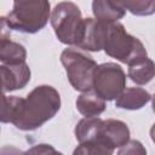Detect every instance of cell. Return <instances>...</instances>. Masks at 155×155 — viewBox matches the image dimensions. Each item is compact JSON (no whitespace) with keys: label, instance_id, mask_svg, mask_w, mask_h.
<instances>
[{"label":"cell","instance_id":"6da1fadb","mask_svg":"<svg viewBox=\"0 0 155 155\" xmlns=\"http://www.w3.org/2000/svg\"><path fill=\"white\" fill-rule=\"evenodd\" d=\"M61 109L58 91L48 85L36 86L22 98L19 113L13 125L22 131H33L51 120Z\"/></svg>","mask_w":155,"mask_h":155},{"label":"cell","instance_id":"7a4b0ae2","mask_svg":"<svg viewBox=\"0 0 155 155\" xmlns=\"http://www.w3.org/2000/svg\"><path fill=\"white\" fill-rule=\"evenodd\" d=\"M48 18V1H15L12 10L5 17H1V24L12 30L34 34L40 31L47 24Z\"/></svg>","mask_w":155,"mask_h":155},{"label":"cell","instance_id":"3957f363","mask_svg":"<svg viewBox=\"0 0 155 155\" xmlns=\"http://www.w3.org/2000/svg\"><path fill=\"white\" fill-rule=\"evenodd\" d=\"M103 50L111 58L128 65L148 57L147 50L140 40L128 34L125 27L119 22L105 23Z\"/></svg>","mask_w":155,"mask_h":155},{"label":"cell","instance_id":"277c9868","mask_svg":"<svg viewBox=\"0 0 155 155\" xmlns=\"http://www.w3.org/2000/svg\"><path fill=\"white\" fill-rule=\"evenodd\" d=\"M51 25L57 39L65 45L78 46L82 40L85 18L79 6L71 1L58 2L51 13Z\"/></svg>","mask_w":155,"mask_h":155},{"label":"cell","instance_id":"5b68a950","mask_svg":"<svg viewBox=\"0 0 155 155\" xmlns=\"http://www.w3.org/2000/svg\"><path fill=\"white\" fill-rule=\"evenodd\" d=\"M61 62L74 90L87 92L93 88V75L98 65L88 53L78 47H68L62 52Z\"/></svg>","mask_w":155,"mask_h":155},{"label":"cell","instance_id":"8992f818","mask_svg":"<svg viewBox=\"0 0 155 155\" xmlns=\"http://www.w3.org/2000/svg\"><path fill=\"white\" fill-rule=\"evenodd\" d=\"M126 87L124 69L113 62L99 64L93 75V91L104 101L116 99Z\"/></svg>","mask_w":155,"mask_h":155},{"label":"cell","instance_id":"52a82bcc","mask_svg":"<svg viewBox=\"0 0 155 155\" xmlns=\"http://www.w3.org/2000/svg\"><path fill=\"white\" fill-rule=\"evenodd\" d=\"M1 86L2 92H11L25 87L30 80V69L27 63L1 64Z\"/></svg>","mask_w":155,"mask_h":155},{"label":"cell","instance_id":"ba28073f","mask_svg":"<svg viewBox=\"0 0 155 155\" xmlns=\"http://www.w3.org/2000/svg\"><path fill=\"white\" fill-rule=\"evenodd\" d=\"M98 138H102L114 149L121 148L130 140V128L121 120H103Z\"/></svg>","mask_w":155,"mask_h":155},{"label":"cell","instance_id":"9c48e42d","mask_svg":"<svg viewBox=\"0 0 155 155\" xmlns=\"http://www.w3.org/2000/svg\"><path fill=\"white\" fill-rule=\"evenodd\" d=\"M105 35V23L93 18H85V30L82 40L76 46L82 51L98 52L103 50Z\"/></svg>","mask_w":155,"mask_h":155},{"label":"cell","instance_id":"30bf717a","mask_svg":"<svg viewBox=\"0 0 155 155\" xmlns=\"http://www.w3.org/2000/svg\"><path fill=\"white\" fill-rule=\"evenodd\" d=\"M92 12L97 21L110 24L116 23L119 19H121L126 13V8L121 2L94 0L92 2Z\"/></svg>","mask_w":155,"mask_h":155},{"label":"cell","instance_id":"8fae6325","mask_svg":"<svg viewBox=\"0 0 155 155\" xmlns=\"http://www.w3.org/2000/svg\"><path fill=\"white\" fill-rule=\"evenodd\" d=\"M151 96L148 91L140 87H128L116 98L115 107L127 110H138L142 109L149 101Z\"/></svg>","mask_w":155,"mask_h":155},{"label":"cell","instance_id":"7c38bea8","mask_svg":"<svg viewBox=\"0 0 155 155\" xmlns=\"http://www.w3.org/2000/svg\"><path fill=\"white\" fill-rule=\"evenodd\" d=\"M76 109L85 117L98 116L105 110V101L93 90L82 92L76 99Z\"/></svg>","mask_w":155,"mask_h":155},{"label":"cell","instance_id":"4fadbf2b","mask_svg":"<svg viewBox=\"0 0 155 155\" xmlns=\"http://www.w3.org/2000/svg\"><path fill=\"white\" fill-rule=\"evenodd\" d=\"M27 51L25 48L10 39L1 36L0 41V61L1 64H19L25 63Z\"/></svg>","mask_w":155,"mask_h":155},{"label":"cell","instance_id":"5bb4252c","mask_svg":"<svg viewBox=\"0 0 155 155\" xmlns=\"http://www.w3.org/2000/svg\"><path fill=\"white\" fill-rule=\"evenodd\" d=\"M155 76V63L150 58H142L128 65V78L137 85H145Z\"/></svg>","mask_w":155,"mask_h":155},{"label":"cell","instance_id":"9a60e30c","mask_svg":"<svg viewBox=\"0 0 155 155\" xmlns=\"http://www.w3.org/2000/svg\"><path fill=\"white\" fill-rule=\"evenodd\" d=\"M103 120L98 116L84 117L75 126V138L79 143L91 142L98 138Z\"/></svg>","mask_w":155,"mask_h":155},{"label":"cell","instance_id":"2e32d148","mask_svg":"<svg viewBox=\"0 0 155 155\" xmlns=\"http://www.w3.org/2000/svg\"><path fill=\"white\" fill-rule=\"evenodd\" d=\"M114 148L105 143L102 138H97L91 142L80 143L73 155H113Z\"/></svg>","mask_w":155,"mask_h":155},{"label":"cell","instance_id":"e0dca14e","mask_svg":"<svg viewBox=\"0 0 155 155\" xmlns=\"http://www.w3.org/2000/svg\"><path fill=\"white\" fill-rule=\"evenodd\" d=\"M22 98L17 96H6L2 94V107H1V122L2 124H13L18 116L19 107Z\"/></svg>","mask_w":155,"mask_h":155},{"label":"cell","instance_id":"ac0fdd59","mask_svg":"<svg viewBox=\"0 0 155 155\" xmlns=\"http://www.w3.org/2000/svg\"><path fill=\"white\" fill-rule=\"evenodd\" d=\"M121 4L136 16H150L155 13V0H130L122 1Z\"/></svg>","mask_w":155,"mask_h":155},{"label":"cell","instance_id":"d6986e66","mask_svg":"<svg viewBox=\"0 0 155 155\" xmlns=\"http://www.w3.org/2000/svg\"><path fill=\"white\" fill-rule=\"evenodd\" d=\"M117 155H147V150L139 140L132 139L120 148Z\"/></svg>","mask_w":155,"mask_h":155},{"label":"cell","instance_id":"ffe728a7","mask_svg":"<svg viewBox=\"0 0 155 155\" xmlns=\"http://www.w3.org/2000/svg\"><path fill=\"white\" fill-rule=\"evenodd\" d=\"M24 155H63L50 144H38L24 151Z\"/></svg>","mask_w":155,"mask_h":155},{"label":"cell","instance_id":"44dd1931","mask_svg":"<svg viewBox=\"0 0 155 155\" xmlns=\"http://www.w3.org/2000/svg\"><path fill=\"white\" fill-rule=\"evenodd\" d=\"M0 155H24V153L12 145H5L1 148Z\"/></svg>","mask_w":155,"mask_h":155},{"label":"cell","instance_id":"7402d4cb","mask_svg":"<svg viewBox=\"0 0 155 155\" xmlns=\"http://www.w3.org/2000/svg\"><path fill=\"white\" fill-rule=\"evenodd\" d=\"M150 137H151V140L155 143V124L150 128Z\"/></svg>","mask_w":155,"mask_h":155},{"label":"cell","instance_id":"603a6c76","mask_svg":"<svg viewBox=\"0 0 155 155\" xmlns=\"http://www.w3.org/2000/svg\"><path fill=\"white\" fill-rule=\"evenodd\" d=\"M151 101H153V111L155 113V94L151 97Z\"/></svg>","mask_w":155,"mask_h":155}]
</instances>
